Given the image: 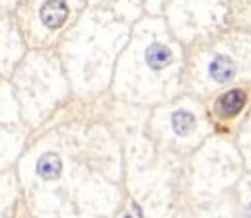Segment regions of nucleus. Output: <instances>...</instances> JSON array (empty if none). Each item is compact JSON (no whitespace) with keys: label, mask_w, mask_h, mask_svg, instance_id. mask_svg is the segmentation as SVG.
Returning a JSON list of instances; mask_svg holds the SVG:
<instances>
[{"label":"nucleus","mask_w":251,"mask_h":218,"mask_svg":"<svg viewBox=\"0 0 251 218\" xmlns=\"http://www.w3.org/2000/svg\"><path fill=\"white\" fill-rule=\"evenodd\" d=\"M125 218H130V217H125Z\"/></svg>","instance_id":"obj_7"},{"label":"nucleus","mask_w":251,"mask_h":218,"mask_svg":"<svg viewBox=\"0 0 251 218\" xmlns=\"http://www.w3.org/2000/svg\"><path fill=\"white\" fill-rule=\"evenodd\" d=\"M61 170H63V164H61V158L53 152L49 154H43L37 162V173L43 177V179H57L61 175Z\"/></svg>","instance_id":"obj_5"},{"label":"nucleus","mask_w":251,"mask_h":218,"mask_svg":"<svg viewBox=\"0 0 251 218\" xmlns=\"http://www.w3.org/2000/svg\"><path fill=\"white\" fill-rule=\"evenodd\" d=\"M66 16H68V8H66V4L61 2V0L45 2V4L41 6V20H43V24H45L47 27H51V29L61 27L64 24V20H66Z\"/></svg>","instance_id":"obj_2"},{"label":"nucleus","mask_w":251,"mask_h":218,"mask_svg":"<svg viewBox=\"0 0 251 218\" xmlns=\"http://www.w3.org/2000/svg\"><path fill=\"white\" fill-rule=\"evenodd\" d=\"M244 105H246V92L244 90H230L218 99L216 109H218L220 117H234L236 113L242 111Z\"/></svg>","instance_id":"obj_1"},{"label":"nucleus","mask_w":251,"mask_h":218,"mask_svg":"<svg viewBox=\"0 0 251 218\" xmlns=\"http://www.w3.org/2000/svg\"><path fill=\"white\" fill-rule=\"evenodd\" d=\"M172 61V53L166 45H160V43H152L148 49H146V63L150 69L154 71H162L170 65Z\"/></svg>","instance_id":"obj_4"},{"label":"nucleus","mask_w":251,"mask_h":218,"mask_svg":"<svg viewBox=\"0 0 251 218\" xmlns=\"http://www.w3.org/2000/svg\"><path fill=\"white\" fill-rule=\"evenodd\" d=\"M210 76L216 80V82H220V84H224V82H228V80H232L234 78V74H236V65H234V61L230 59V57H224V55H220V57H216L212 63H210Z\"/></svg>","instance_id":"obj_3"},{"label":"nucleus","mask_w":251,"mask_h":218,"mask_svg":"<svg viewBox=\"0 0 251 218\" xmlns=\"http://www.w3.org/2000/svg\"><path fill=\"white\" fill-rule=\"evenodd\" d=\"M195 125H197L195 115L189 113V111H183V109L181 111H176L174 117H172V127H174V131L179 137H187L189 133L195 129Z\"/></svg>","instance_id":"obj_6"}]
</instances>
